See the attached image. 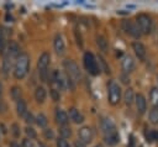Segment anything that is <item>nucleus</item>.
Returning a JSON list of instances; mask_svg holds the SVG:
<instances>
[{"mask_svg": "<svg viewBox=\"0 0 158 147\" xmlns=\"http://www.w3.org/2000/svg\"><path fill=\"white\" fill-rule=\"evenodd\" d=\"M10 147H20V146H19L17 143H15V142H11V143H10Z\"/></svg>", "mask_w": 158, "mask_h": 147, "instance_id": "4c0bfd02", "label": "nucleus"}, {"mask_svg": "<svg viewBox=\"0 0 158 147\" xmlns=\"http://www.w3.org/2000/svg\"><path fill=\"white\" fill-rule=\"evenodd\" d=\"M6 52V41H5V33L2 31V27H0V54H5Z\"/></svg>", "mask_w": 158, "mask_h": 147, "instance_id": "4be33fe9", "label": "nucleus"}, {"mask_svg": "<svg viewBox=\"0 0 158 147\" xmlns=\"http://www.w3.org/2000/svg\"><path fill=\"white\" fill-rule=\"evenodd\" d=\"M46 89L43 86H37L35 90V98L37 100V103H43L46 99Z\"/></svg>", "mask_w": 158, "mask_h": 147, "instance_id": "6ab92c4d", "label": "nucleus"}, {"mask_svg": "<svg viewBox=\"0 0 158 147\" xmlns=\"http://www.w3.org/2000/svg\"><path fill=\"white\" fill-rule=\"evenodd\" d=\"M96 44L98 47L102 51V52H106L107 51V41L104 36H98L96 37Z\"/></svg>", "mask_w": 158, "mask_h": 147, "instance_id": "412c9836", "label": "nucleus"}, {"mask_svg": "<svg viewBox=\"0 0 158 147\" xmlns=\"http://www.w3.org/2000/svg\"><path fill=\"white\" fill-rule=\"evenodd\" d=\"M94 147H102L101 145H96V146H94Z\"/></svg>", "mask_w": 158, "mask_h": 147, "instance_id": "ea45409f", "label": "nucleus"}, {"mask_svg": "<svg viewBox=\"0 0 158 147\" xmlns=\"http://www.w3.org/2000/svg\"><path fill=\"white\" fill-rule=\"evenodd\" d=\"M40 147H47V146H44L43 143H40Z\"/></svg>", "mask_w": 158, "mask_h": 147, "instance_id": "58836bf2", "label": "nucleus"}, {"mask_svg": "<svg viewBox=\"0 0 158 147\" xmlns=\"http://www.w3.org/2000/svg\"><path fill=\"white\" fill-rule=\"evenodd\" d=\"M146 136H147V141H149V142H152V141H158V131H156V130L148 132Z\"/></svg>", "mask_w": 158, "mask_h": 147, "instance_id": "cd10ccee", "label": "nucleus"}, {"mask_svg": "<svg viewBox=\"0 0 158 147\" xmlns=\"http://www.w3.org/2000/svg\"><path fill=\"white\" fill-rule=\"evenodd\" d=\"M36 122H37V125H38L40 127H46L47 124H48V120H47L46 115L41 112V114L37 115V117H36Z\"/></svg>", "mask_w": 158, "mask_h": 147, "instance_id": "5701e85b", "label": "nucleus"}, {"mask_svg": "<svg viewBox=\"0 0 158 147\" xmlns=\"http://www.w3.org/2000/svg\"><path fill=\"white\" fill-rule=\"evenodd\" d=\"M93 136H94L93 135V130L90 127H88V126H84V127H81L79 130V138L84 143L91 142L93 141Z\"/></svg>", "mask_w": 158, "mask_h": 147, "instance_id": "9d476101", "label": "nucleus"}, {"mask_svg": "<svg viewBox=\"0 0 158 147\" xmlns=\"http://www.w3.org/2000/svg\"><path fill=\"white\" fill-rule=\"evenodd\" d=\"M74 147H85V143L81 142L80 140H78V141L74 142Z\"/></svg>", "mask_w": 158, "mask_h": 147, "instance_id": "c9c22d12", "label": "nucleus"}, {"mask_svg": "<svg viewBox=\"0 0 158 147\" xmlns=\"http://www.w3.org/2000/svg\"><path fill=\"white\" fill-rule=\"evenodd\" d=\"M149 121L153 125H158V107H153L149 112Z\"/></svg>", "mask_w": 158, "mask_h": 147, "instance_id": "b1692460", "label": "nucleus"}, {"mask_svg": "<svg viewBox=\"0 0 158 147\" xmlns=\"http://www.w3.org/2000/svg\"><path fill=\"white\" fill-rule=\"evenodd\" d=\"M53 46H54V51L58 56H63L64 52H65V44H64V41L60 35H57L56 38H54V42H53Z\"/></svg>", "mask_w": 158, "mask_h": 147, "instance_id": "9b49d317", "label": "nucleus"}, {"mask_svg": "<svg viewBox=\"0 0 158 147\" xmlns=\"http://www.w3.org/2000/svg\"><path fill=\"white\" fill-rule=\"evenodd\" d=\"M151 100H152L154 107H158V89L157 88H153L151 90Z\"/></svg>", "mask_w": 158, "mask_h": 147, "instance_id": "393cba45", "label": "nucleus"}, {"mask_svg": "<svg viewBox=\"0 0 158 147\" xmlns=\"http://www.w3.org/2000/svg\"><path fill=\"white\" fill-rule=\"evenodd\" d=\"M25 132H26V135L30 137V140H32V138L36 137V132H35V130H33L32 127H26V128H25Z\"/></svg>", "mask_w": 158, "mask_h": 147, "instance_id": "c85d7f7f", "label": "nucleus"}, {"mask_svg": "<svg viewBox=\"0 0 158 147\" xmlns=\"http://www.w3.org/2000/svg\"><path fill=\"white\" fill-rule=\"evenodd\" d=\"M26 122L27 124H33L35 122V119H33V115L30 112V114H26Z\"/></svg>", "mask_w": 158, "mask_h": 147, "instance_id": "72a5a7b5", "label": "nucleus"}, {"mask_svg": "<svg viewBox=\"0 0 158 147\" xmlns=\"http://www.w3.org/2000/svg\"><path fill=\"white\" fill-rule=\"evenodd\" d=\"M57 147H69V143L64 140V138H58L57 140Z\"/></svg>", "mask_w": 158, "mask_h": 147, "instance_id": "c756f323", "label": "nucleus"}, {"mask_svg": "<svg viewBox=\"0 0 158 147\" xmlns=\"http://www.w3.org/2000/svg\"><path fill=\"white\" fill-rule=\"evenodd\" d=\"M132 48H133L135 54L137 56V58L139 61H144V58H146V47L141 42L136 41V42L132 43Z\"/></svg>", "mask_w": 158, "mask_h": 147, "instance_id": "f8f14e48", "label": "nucleus"}, {"mask_svg": "<svg viewBox=\"0 0 158 147\" xmlns=\"http://www.w3.org/2000/svg\"><path fill=\"white\" fill-rule=\"evenodd\" d=\"M63 65H64V69H65V72H67V74H68V78H72V80H74V82H77V80L80 79L81 73H80L79 65H78L74 61H72V59H65L64 63H63Z\"/></svg>", "mask_w": 158, "mask_h": 147, "instance_id": "39448f33", "label": "nucleus"}, {"mask_svg": "<svg viewBox=\"0 0 158 147\" xmlns=\"http://www.w3.org/2000/svg\"><path fill=\"white\" fill-rule=\"evenodd\" d=\"M16 110H17V115L19 116H25L27 114V106H26L25 100L20 99V100L16 101Z\"/></svg>", "mask_w": 158, "mask_h": 147, "instance_id": "a211bd4d", "label": "nucleus"}, {"mask_svg": "<svg viewBox=\"0 0 158 147\" xmlns=\"http://www.w3.org/2000/svg\"><path fill=\"white\" fill-rule=\"evenodd\" d=\"M14 61H16L15 57H12L11 54H9L7 52H5L4 54V61H2V73L6 77L9 74V72L11 70V67L14 64Z\"/></svg>", "mask_w": 158, "mask_h": 147, "instance_id": "1a4fd4ad", "label": "nucleus"}, {"mask_svg": "<svg viewBox=\"0 0 158 147\" xmlns=\"http://www.w3.org/2000/svg\"><path fill=\"white\" fill-rule=\"evenodd\" d=\"M51 94H52V98L54 101H58L59 100V93H57V90H51Z\"/></svg>", "mask_w": 158, "mask_h": 147, "instance_id": "f704fd0d", "label": "nucleus"}, {"mask_svg": "<svg viewBox=\"0 0 158 147\" xmlns=\"http://www.w3.org/2000/svg\"><path fill=\"white\" fill-rule=\"evenodd\" d=\"M11 128H12V133H14V136H15V137H19V135H20V131H19V126H17L16 124H14V125L11 126Z\"/></svg>", "mask_w": 158, "mask_h": 147, "instance_id": "473e14b6", "label": "nucleus"}, {"mask_svg": "<svg viewBox=\"0 0 158 147\" xmlns=\"http://www.w3.org/2000/svg\"><path fill=\"white\" fill-rule=\"evenodd\" d=\"M56 121H57L58 125L65 126L68 124V121H69V116H68V114L65 111H63L60 109H57V111H56Z\"/></svg>", "mask_w": 158, "mask_h": 147, "instance_id": "2eb2a0df", "label": "nucleus"}, {"mask_svg": "<svg viewBox=\"0 0 158 147\" xmlns=\"http://www.w3.org/2000/svg\"><path fill=\"white\" fill-rule=\"evenodd\" d=\"M1 96H2V84L0 82V103H1Z\"/></svg>", "mask_w": 158, "mask_h": 147, "instance_id": "e433bc0d", "label": "nucleus"}, {"mask_svg": "<svg viewBox=\"0 0 158 147\" xmlns=\"http://www.w3.org/2000/svg\"><path fill=\"white\" fill-rule=\"evenodd\" d=\"M49 61H51V56L47 53V52H43L40 58H38V62H37V68H38V72H40V77H41V80L43 82H47V75H48V65H49Z\"/></svg>", "mask_w": 158, "mask_h": 147, "instance_id": "7ed1b4c3", "label": "nucleus"}, {"mask_svg": "<svg viewBox=\"0 0 158 147\" xmlns=\"http://www.w3.org/2000/svg\"><path fill=\"white\" fill-rule=\"evenodd\" d=\"M6 52H7L9 54H11L12 57L17 58V57L20 56V47H19V44H17L16 42H14V41H10V43H9V46H7V49H6Z\"/></svg>", "mask_w": 158, "mask_h": 147, "instance_id": "f3484780", "label": "nucleus"}, {"mask_svg": "<svg viewBox=\"0 0 158 147\" xmlns=\"http://www.w3.org/2000/svg\"><path fill=\"white\" fill-rule=\"evenodd\" d=\"M59 132H60L62 138H67V137H70V136H72V131H70V128H69L68 126H63V127H60Z\"/></svg>", "mask_w": 158, "mask_h": 147, "instance_id": "bb28decb", "label": "nucleus"}, {"mask_svg": "<svg viewBox=\"0 0 158 147\" xmlns=\"http://www.w3.org/2000/svg\"><path fill=\"white\" fill-rule=\"evenodd\" d=\"M28 67H30V57L26 53H21L15 61L14 77L16 79H23L28 73Z\"/></svg>", "mask_w": 158, "mask_h": 147, "instance_id": "f03ea898", "label": "nucleus"}, {"mask_svg": "<svg viewBox=\"0 0 158 147\" xmlns=\"http://www.w3.org/2000/svg\"><path fill=\"white\" fill-rule=\"evenodd\" d=\"M22 147H36V146H35V143L30 138H25L22 141Z\"/></svg>", "mask_w": 158, "mask_h": 147, "instance_id": "7c9ffc66", "label": "nucleus"}, {"mask_svg": "<svg viewBox=\"0 0 158 147\" xmlns=\"http://www.w3.org/2000/svg\"><path fill=\"white\" fill-rule=\"evenodd\" d=\"M122 28L126 33H128L130 36L135 37V38H139L141 37V31L137 26V23H135L133 21H130V20H125L122 22Z\"/></svg>", "mask_w": 158, "mask_h": 147, "instance_id": "6e6552de", "label": "nucleus"}, {"mask_svg": "<svg viewBox=\"0 0 158 147\" xmlns=\"http://www.w3.org/2000/svg\"><path fill=\"white\" fill-rule=\"evenodd\" d=\"M135 101H136V106H137V111L142 115L146 112L147 110V101H146V98L142 95V94H137L135 96Z\"/></svg>", "mask_w": 158, "mask_h": 147, "instance_id": "ddd939ff", "label": "nucleus"}, {"mask_svg": "<svg viewBox=\"0 0 158 147\" xmlns=\"http://www.w3.org/2000/svg\"><path fill=\"white\" fill-rule=\"evenodd\" d=\"M44 137H46L47 140H51V138H53V137H54V135H53V131H52L51 128H46V130H44Z\"/></svg>", "mask_w": 158, "mask_h": 147, "instance_id": "2f4dec72", "label": "nucleus"}, {"mask_svg": "<svg viewBox=\"0 0 158 147\" xmlns=\"http://www.w3.org/2000/svg\"><path fill=\"white\" fill-rule=\"evenodd\" d=\"M20 96H21V89L19 86H12V89H11V98L17 101V100L21 99Z\"/></svg>", "mask_w": 158, "mask_h": 147, "instance_id": "a878e982", "label": "nucleus"}, {"mask_svg": "<svg viewBox=\"0 0 158 147\" xmlns=\"http://www.w3.org/2000/svg\"><path fill=\"white\" fill-rule=\"evenodd\" d=\"M122 69L125 73H130L135 69V61L131 56H126L122 59Z\"/></svg>", "mask_w": 158, "mask_h": 147, "instance_id": "dca6fc26", "label": "nucleus"}, {"mask_svg": "<svg viewBox=\"0 0 158 147\" xmlns=\"http://www.w3.org/2000/svg\"><path fill=\"white\" fill-rule=\"evenodd\" d=\"M136 23L142 35H148L152 30V19L147 14H139L136 17Z\"/></svg>", "mask_w": 158, "mask_h": 147, "instance_id": "423d86ee", "label": "nucleus"}, {"mask_svg": "<svg viewBox=\"0 0 158 147\" xmlns=\"http://www.w3.org/2000/svg\"><path fill=\"white\" fill-rule=\"evenodd\" d=\"M84 65L86 68V70L93 74V75H98L100 73V68H99V64L98 62L95 61V57L93 53L90 52H86L84 54Z\"/></svg>", "mask_w": 158, "mask_h": 147, "instance_id": "0eeeda50", "label": "nucleus"}, {"mask_svg": "<svg viewBox=\"0 0 158 147\" xmlns=\"http://www.w3.org/2000/svg\"><path fill=\"white\" fill-rule=\"evenodd\" d=\"M120 98H121V88L115 80H111L107 84V99H109V103L111 105H116V104H118Z\"/></svg>", "mask_w": 158, "mask_h": 147, "instance_id": "20e7f679", "label": "nucleus"}, {"mask_svg": "<svg viewBox=\"0 0 158 147\" xmlns=\"http://www.w3.org/2000/svg\"><path fill=\"white\" fill-rule=\"evenodd\" d=\"M101 130H102V133H104L105 142L107 145L112 146V145H116L118 142L120 137H118L116 126H115V124L110 119H104L101 121Z\"/></svg>", "mask_w": 158, "mask_h": 147, "instance_id": "f257e3e1", "label": "nucleus"}, {"mask_svg": "<svg viewBox=\"0 0 158 147\" xmlns=\"http://www.w3.org/2000/svg\"><path fill=\"white\" fill-rule=\"evenodd\" d=\"M123 100L126 103V105H131L135 100V94H133V90L131 88H128L126 91H125V95H123Z\"/></svg>", "mask_w": 158, "mask_h": 147, "instance_id": "aec40b11", "label": "nucleus"}, {"mask_svg": "<svg viewBox=\"0 0 158 147\" xmlns=\"http://www.w3.org/2000/svg\"><path fill=\"white\" fill-rule=\"evenodd\" d=\"M69 119H70L74 124H81V122L84 121L83 114H81L78 109H75V107L69 109Z\"/></svg>", "mask_w": 158, "mask_h": 147, "instance_id": "4468645a", "label": "nucleus"}]
</instances>
